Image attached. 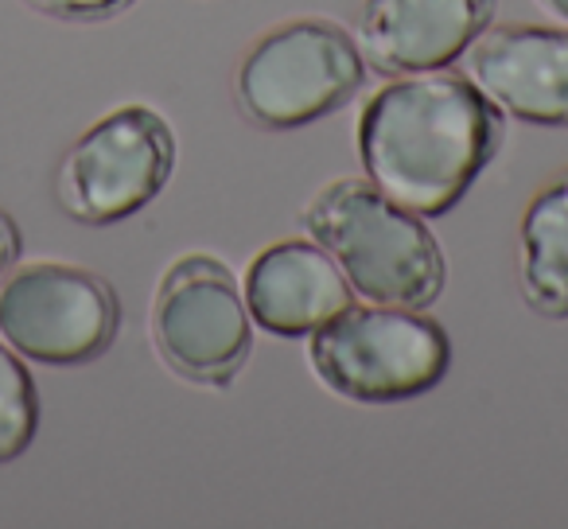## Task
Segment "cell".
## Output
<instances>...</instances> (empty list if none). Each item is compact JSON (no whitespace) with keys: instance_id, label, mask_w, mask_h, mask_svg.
Listing matches in <instances>:
<instances>
[{"instance_id":"cell-9","label":"cell","mask_w":568,"mask_h":529,"mask_svg":"<svg viewBox=\"0 0 568 529\" xmlns=\"http://www.w3.org/2000/svg\"><path fill=\"white\" fill-rule=\"evenodd\" d=\"M498 0H366L358 51L378 74H420L452 67L495 20Z\"/></svg>"},{"instance_id":"cell-15","label":"cell","mask_w":568,"mask_h":529,"mask_svg":"<svg viewBox=\"0 0 568 529\" xmlns=\"http://www.w3.org/2000/svg\"><path fill=\"white\" fill-rule=\"evenodd\" d=\"M545 12H552V17H560V20H568V0H537Z\"/></svg>"},{"instance_id":"cell-13","label":"cell","mask_w":568,"mask_h":529,"mask_svg":"<svg viewBox=\"0 0 568 529\" xmlns=\"http://www.w3.org/2000/svg\"><path fill=\"white\" fill-rule=\"evenodd\" d=\"M28 9L51 20H67V24H98V20H113L133 4V0H24Z\"/></svg>"},{"instance_id":"cell-6","label":"cell","mask_w":568,"mask_h":529,"mask_svg":"<svg viewBox=\"0 0 568 529\" xmlns=\"http://www.w3.org/2000/svg\"><path fill=\"white\" fill-rule=\"evenodd\" d=\"M118 293L105 277L63 261L12 265L0 281V339L43 366H82L113 347Z\"/></svg>"},{"instance_id":"cell-10","label":"cell","mask_w":568,"mask_h":529,"mask_svg":"<svg viewBox=\"0 0 568 529\" xmlns=\"http://www.w3.org/2000/svg\"><path fill=\"white\" fill-rule=\"evenodd\" d=\"M242 301L250 319L268 335L301 339L355 304V288L316 242H276L245 269Z\"/></svg>"},{"instance_id":"cell-12","label":"cell","mask_w":568,"mask_h":529,"mask_svg":"<svg viewBox=\"0 0 568 529\" xmlns=\"http://www.w3.org/2000/svg\"><path fill=\"white\" fill-rule=\"evenodd\" d=\"M40 433V394L24 358L0 339V464H12L32 448Z\"/></svg>"},{"instance_id":"cell-5","label":"cell","mask_w":568,"mask_h":529,"mask_svg":"<svg viewBox=\"0 0 568 529\" xmlns=\"http://www.w3.org/2000/svg\"><path fill=\"white\" fill-rule=\"evenodd\" d=\"M172 125L149 105H121L67 149L55 172V199L82 226L133 218L172 180Z\"/></svg>"},{"instance_id":"cell-14","label":"cell","mask_w":568,"mask_h":529,"mask_svg":"<svg viewBox=\"0 0 568 529\" xmlns=\"http://www.w3.org/2000/svg\"><path fill=\"white\" fill-rule=\"evenodd\" d=\"M20 261V226L9 211H0V281Z\"/></svg>"},{"instance_id":"cell-4","label":"cell","mask_w":568,"mask_h":529,"mask_svg":"<svg viewBox=\"0 0 568 529\" xmlns=\"http://www.w3.org/2000/svg\"><path fill=\"white\" fill-rule=\"evenodd\" d=\"M363 82L366 59L355 35L335 20L304 17L253 40L237 63L234 102L250 125L288 133L347 105Z\"/></svg>"},{"instance_id":"cell-2","label":"cell","mask_w":568,"mask_h":529,"mask_svg":"<svg viewBox=\"0 0 568 529\" xmlns=\"http://www.w3.org/2000/svg\"><path fill=\"white\" fill-rule=\"evenodd\" d=\"M301 226L371 304L428 308L444 288V253L409 206L371 180H335L312 195Z\"/></svg>"},{"instance_id":"cell-7","label":"cell","mask_w":568,"mask_h":529,"mask_svg":"<svg viewBox=\"0 0 568 529\" xmlns=\"http://www.w3.org/2000/svg\"><path fill=\"white\" fill-rule=\"evenodd\" d=\"M250 312L234 273L211 253H187L160 277L152 343L172 374L195 386H230L253 347Z\"/></svg>"},{"instance_id":"cell-3","label":"cell","mask_w":568,"mask_h":529,"mask_svg":"<svg viewBox=\"0 0 568 529\" xmlns=\"http://www.w3.org/2000/svg\"><path fill=\"white\" fill-rule=\"evenodd\" d=\"M308 363L332 394L358 405H389L440 386L452 343L420 308L347 304L312 332Z\"/></svg>"},{"instance_id":"cell-11","label":"cell","mask_w":568,"mask_h":529,"mask_svg":"<svg viewBox=\"0 0 568 529\" xmlns=\"http://www.w3.org/2000/svg\"><path fill=\"white\" fill-rule=\"evenodd\" d=\"M518 285L545 319H568V167H560L521 214Z\"/></svg>"},{"instance_id":"cell-1","label":"cell","mask_w":568,"mask_h":529,"mask_svg":"<svg viewBox=\"0 0 568 529\" xmlns=\"http://www.w3.org/2000/svg\"><path fill=\"white\" fill-rule=\"evenodd\" d=\"M503 110L448 67L389 79L358 113L366 180L420 218H440L503 149Z\"/></svg>"},{"instance_id":"cell-8","label":"cell","mask_w":568,"mask_h":529,"mask_svg":"<svg viewBox=\"0 0 568 529\" xmlns=\"http://www.w3.org/2000/svg\"><path fill=\"white\" fill-rule=\"evenodd\" d=\"M464 74L510 118L568 129V32L541 24L487 28L464 51Z\"/></svg>"}]
</instances>
